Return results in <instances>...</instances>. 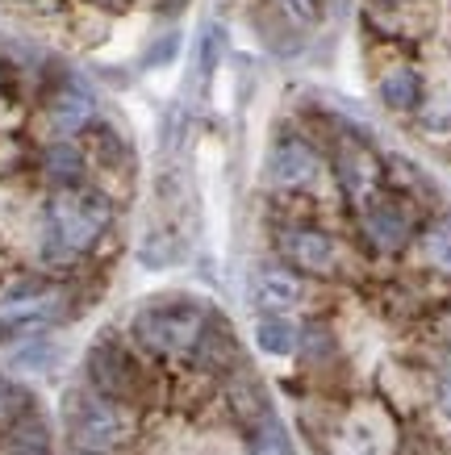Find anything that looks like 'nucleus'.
I'll return each mask as SVG.
<instances>
[{
    "label": "nucleus",
    "mask_w": 451,
    "mask_h": 455,
    "mask_svg": "<svg viewBox=\"0 0 451 455\" xmlns=\"http://www.w3.org/2000/svg\"><path fill=\"white\" fill-rule=\"evenodd\" d=\"M113 226V201L96 188H68L55 193L42 209V255L51 263L76 259L109 235Z\"/></svg>",
    "instance_id": "nucleus-1"
},
{
    "label": "nucleus",
    "mask_w": 451,
    "mask_h": 455,
    "mask_svg": "<svg viewBox=\"0 0 451 455\" xmlns=\"http://www.w3.org/2000/svg\"><path fill=\"white\" fill-rule=\"evenodd\" d=\"M209 326V314L201 301L189 297H167V301H150L142 305L130 322L134 343L147 355H192V347L201 339V331Z\"/></svg>",
    "instance_id": "nucleus-2"
},
{
    "label": "nucleus",
    "mask_w": 451,
    "mask_h": 455,
    "mask_svg": "<svg viewBox=\"0 0 451 455\" xmlns=\"http://www.w3.org/2000/svg\"><path fill=\"white\" fill-rule=\"evenodd\" d=\"M71 292L63 280L21 276L0 289V334H34L68 314Z\"/></svg>",
    "instance_id": "nucleus-3"
},
{
    "label": "nucleus",
    "mask_w": 451,
    "mask_h": 455,
    "mask_svg": "<svg viewBox=\"0 0 451 455\" xmlns=\"http://www.w3.org/2000/svg\"><path fill=\"white\" fill-rule=\"evenodd\" d=\"M68 435H71V447H80V451L109 455L130 443L134 422H130L125 405L101 397V393H93V388L84 385L68 397Z\"/></svg>",
    "instance_id": "nucleus-4"
},
{
    "label": "nucleus",
    "mask_w": 451,
    "mask_h": 455,
    "mask_svg": "<svg viewBox=\"0 0 451 455\" xmlns=\"http://www.w3.org/2000/svg\"><path fill=\"white\" fill-rule=\"evenodd\" d=\"M88 388L117 405H130L138 397V368L113 334H101L88 351Z\"/></svg>",
    "instance_id": "nucleus-5"
},
{
    "label": "nucleus",
    "mask_w": 451,
    "mask_h": 455,
    "mask_svg": "<svg viewBox=\"0 0 451 455\" xmlns=\"http://www.w3.org/2000/svg\"><path fill=\"white\" fill-rule=\"evenodd\" d=\"M280 251L293 272H310V276H330L339 267V243L318 230V226H288L280 230Z\"/></svg>",
    "instance_id": "nucleus-6"
},
{
    "label": "nucleus",
    "mask_w": 451,
    "mask_h": 455,
    "mask_svg": "<svg viewBox=\"0 0 451 455\" xmlns=\"http://www.w3.org/2000/svg\"><path fill=\"white\" fill-rule=\"evenodd\" d=\"M318 167H322L318 151L305 139H293V134L276 142L272 155H268V180L276 188H305L318 176Z\"/></svg>",
    "instance_id": "nucleus-7"
},
{
    "label": "nucleus",
    "mask_w": 451,
    "mask_h": 455,
    "mask_svg": "<svg viewBox=\"0 0 451 455\" xmlns=\"http://www.w3.org/2000/svg\"><path fill=\"white\" fill-rule=\"evenodd\" d=\"M251 292H255L260 309H268V314H285V309H293V305L305 301V280H301V272H293L288 263H263L260 272H255Z\"/></svg>",
    "instance_id": "nucleus-8"
},
{
    "label": "nucleus",
    "mask_w": 451,
    "mask_h": 455,
    "mask_svg": "<svg viewBox=\"0 0 451 455\" xmlns=\"http://www.w3.org/2000/svg\"><path fill=\"white\" fill-rule=\"evenodd\" d=\"M410 213L401 205H393V201H372L368 209H364V238H368L376 251H384V255H393V251H401L406 243H410Z\"/></svg>",
    "instance_id": "nucleus-9"
},
{
    "label": "nucleus",
    "mask_w": 451,
    "mask_h": 455,
    "mask_svg": "<svg viewBox=\"0 0 451 455\" xmlns=\"http://www.w3.org/2000/svg\"><path fill=\"white\" fill-rule=\"evenodd\" d=\"M93 92H84L80 84H63V88H55L51 92V100H46V122H51V130L55 134H80L84 125L93 122Z\"/></svg>",
    "instance_id": "nucleus-10"
},
{
    "label": "nucleus",
    "mask_w": 451,
    "mask_h": 455,
    "mask_svg": "<svg viewBox=\"0 0 451 455\" xmlns=\"http://www.w3.org/2000/svg\"><path fill=\"white\" fill-rule=\"evenodd\" d=\"M42 176L55 193H68V188H84V176H88V159L76 142H51L42 151Z\"/></svg>",
    "instance_id": "nucleus-11"
},
{
    "label": "nucleus",
    "mask_w": 451,
    "mask_h": 455,
    "mask_svg": "<svg viewBox=\"0 0 451 455\" xmlns=\"http://www.w3.org/2000/svg\"><path fill=\"white\" fill-rule=\"evenodd\" d=\"M230 359H234L230 331L218 326V322H209L205 331H201V339H197V347H192V363H197L201 372H226Z\"/></svg>",
    "instance_id": "nucleus-12"
},
{
    "label": "nucleus",
    "mask_w": 451,
    "mask_h": 455,
    "mask_svg": "<svg viewBox=\"0 0 451 455\" xmlns=\"http://www.w3.org/2000/svg\"><path fill=\"white\" fill-rule=\"evenodd\" d=\"M255 347L268 355H293L301 351V326L288 322L285 314H268L255 322Z\"/></svg>",
    "instance_id": "nucleus-13"
},
{
    "label": "nucleus",
    "mask_w": 451,
    "mask_h": 455,
    "mask_svg": "<svg viewBox=\"0 0 451 455\" xmlns=\"http://www.w3.org/2000/svg\"><path fill=\"white\" fill-rule=\"evenodd\" d=\"M246 455H293V439H288L285 422L272 410L251 422V430H246Z\"/></svg>",
    "instance_id": "nucleus-14"
},
{
    "label": "nucleus",
    "mask_w": 451,
    "mask_h": 455,
    "mask_svg": "<svg viewBox=\"0 0 451 455\" xmlns=\"http://www.w3.org/2000/svg\"><path fill=\"white\" fill-rule=\"evenodd\" d=\"M418 97H423V80H418V71L393 68V71H384L381 76V100L389 105V109L410 113L414 105H418Z\"/></svg>",
    "instance_id": "nucleus-15"
},
{
    "label": "nucleus",
    "mask_w": 451,
    "mask_h": 455,
    "mask_svg": "<svg viewBox=\"0 0 451 455\" xmlns=\"http://www.w3.org/2000/svg\"><path fill=\"white\" fill-rule=\"evenodd\" d=\"M9 455H51V435L42 427V418L26 414L9 427Z\"/></svg>",
    "instance_id": "nucleus-16"
},
{
    "label": "nucleus",
    "mask_w": 451,
    "mask_h": 455,
    "mask_svg": "<svg viewBox=\"0 0 451 455\" xmlns=\"http://www.w3.org/2000/svg\"><path fill=\"white\" fill-rule=\"evenodd\" d=\"M426 255L431 263H439L443 272H451V213L439 218L431 230H426Z\"/></svg>",
    "instance_id": "nucleus-17"
},
{
    "label": "nucleus",
    "mask_w": 451,
    "mask_h": 455,
    "mask_svg": "<svg viewBox=\"0 0 451 455\" xmlns=\"http://www.w3.org/2000/svg\"><path fill=\"white\" fill-rule=\"evenodd\" d=\"M29 410H26V393L9 380V376L0 372V430L4 427H13L17 418H26Z\"/></svg>",
    "instance_id": "nucleus-18"
},
{
    "label": "nucleus",
    "mask_w": 451,
    "mask_h": 455,
    "mask_svg": "<svg viewBox=\"0 0 451 455\" xmlns=\"http://www.w3.org/2000/svg\"><path fill=\"white\" fill-rule=\"evenodd\" d=\"M342 188L351 196H364V188H368V167L359 155H342Z\"/></svg>",
    "instance_id": "nucleus-19"
},
{
    "label": "nucleus",
    "mask_w": 451,
    "mask_h": 455,
    "mask_svg": "<svg viewBox=\"0 0 451 455\" xmlns=\"http://www.w3.org/2000/svg\"><path fill=\"white\" fill-rule=\"evenodd\" d=\"M439 414L451 418V351L443 359V372H439Z\"/></svg>",
    "instance_id": "nucleus-20"
},
{
    "label": "nucleus",
    "mask_w": 451,
    "mask_h": 455,
    "mask_svg": "<svg viewBox=\"0 0 451 455\" xmlns=\"http://www.w3.org/2000/svg\"><path fill=\"white\" fill-rule=\"evenodd\" d=\"M201 63H205V71H213V63H218V29H213V26L205 29V46H201Z\"/></svg>",
    "instance_id": "nucleus-21"
},
{
    "label": "nucleus",
    "mask_w": 451,
    "mask_h": 455,
    "mask_svg": "<svg viewBox=\"0 0 451 455\" xmlns=\"http://www.w3.org/2000/svg\"><path fill=\"white\" fill-rule=\"evenodd\" d=\"M310 4H314V0H293V9H297V13H310Z\"/></svg>",
    "instance_id": "nucleus-22"
},
{
    "label": "nucleus",
    "mask_w": 451,
    "mask_h": 455,
    "mask_svg": "<svg viewBox=\"0 0 451 455\" xmlns=\"http://www.w3.org/2000/svg\"><path fill=\"white\" fill-rule=\"evenodd\" d=\"M68 455H101V451H80V447H71Z\"/></svg>",
    "instance_id": "nucleus-23"
}]
</instances>
